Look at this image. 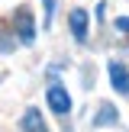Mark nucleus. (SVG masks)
Returning <instances> with one entry per match:
<instances>
[{
	"mask_svg": "<svg viewBox=\"0 0 129 132\" xmlns=\"http://www.w3.org/2000/svg\"><path fill=\"white\" fill-rule=\"evenodd\" d=\"M13 23H16V32H19V42H23V45H32V42H36V23H32V13L26 10V6L16 10Z\"/></svg>",
	"mask_w": 129,
	"mask_h": 132,
	"instance_id": "f257e3e1",
	"label": "nucleus"
},
{
	"mask_svg": "<svg viewBox=\"0 0 129 132\" xmlns=\"http://www.w3.org/2000/svg\"><path fill=\"white\" fill-rule=\"evenodd\" d=\"M45 97H49V106H52V113L64 116V113L71 110V97H68V90H64L61 84H52V87H49V94H45Z\"/></svg>",
	"mask_w": 129,
	"mask_h": 132,
	"instance_id": "f03ea898",
	"label": "nucleus"
},
{
	"mask_svg": "<svg viewBox=\"0 0 129 132\" xmlns=\"http://www.w3.org/2000/svg\"><path fill=\"white\" fill-rule=\"evenodd\" d=\"M110 81H113V90L116 94H129V71H126V64H119V61H110Z\"/></svg>",
	"mask_w": 129,
	"mask_h": 132,
	"instance_id": "7ed1b4c3",
	"label": "nucleus"
},
{
	"mask_svg": "<svg viewBox=\"0 0 129 132\" xmlns=\"http://www.w3.org/2000/svg\"><path fill=\"white\" fill-rule=\"evenodd\" d=\"M23 132H49V126H45V119H42V113H39L36 106H29L23 113Z\"/></svg>",
	"mask_w": 129,
	"mask_h": 132,
	"instance_id": "20e7f679",
	"label": "nucleus"
},
{
	"mask_svg": "<svg viewBox=\"0 0 129 132\" xmlns=\"http://www.w3.org/2000/svg\"><path fill=\"white\" fill-rule=\"evenodd\" d=\"M71 32L77 42L87 39V10H71Z\"/></svg>",
	"mask_w": 129,
	"mask_h": 132,
	"instance_id": "39448f33",
	"label": "nucleus"
},
{
	"mask_svg": "<svg viewBox=\"0 0 129 132\" xmlns=\"http://www.w3.org/2000/svg\"><path fill=\"white\" fill-rule=\"evenodd\" d=\"M110 122H116V110L110 106V103H103L100 113L94 116V126H110Z\"/></svg>",
	"mask_w": 129,
	"mask_h": 132,
	"instance_id": "423d86ee",
	"label": "nucleus"
},
{
	"mask_svg": "<svg viewBox=\"0 0 129 132\" xmlns=\"http://www.w3.org/2000/svg\"><path fill=\"white\" fill-rule=\"evenodd\" d=\"M52 10H55V0H45V26L52 23Z\"/></svg>",
	"mask_w": 129,
	"mask_h": 132,
	"instance_id": "0eeeda50",
	"label": "nucleus"
},
{
	"mask_svg": "<svg viewBox=\"0 0 129 132\" xmlns=\"http://www.w3.org/2000/svg\"><path fill=\"white\" fill-rule=\"evenodd\" d=\"M116 29H123V32H129V19L123 16V19H116Z\"/></svg>",
	"mask_w": 129,
	"mask_h": 132,
	"instance_id": "6e6552de",
	"label": "nucleus"
}]
</instances>
